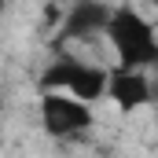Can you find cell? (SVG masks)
<instances>
[{"instance_id": "3", "label": "cell", "mask_w": 158, "mask_h": 158, "mask_svg": "<svg viewBox=\"0 0 158 158\" xmlns=\"http://www.w3.org/2000/svg\"><path fill=\"white\" fill-rule=\"evenodd\" d=\"M92 125V103H81L66 92H40V129L52 140H77Z\"/></svg>"}, {"instance_id": "6", "label": "cell", "mask_w": 158, "mask_h": 158, "mask_svg": "<svg viewBox=\"0 0 158 158\" xmlns=\"http://www.w3.org/2000/svg\"><path fill=\"white\" fill-rule=\"evenodd\" d=\"M0 110H4V96H0Z\"/></svg>"}, {"instance_id": "7", "label": "cell", "mask_w": 158, "mask_h": 158, "mask_svg": "<svg viewBox=\"0 0 158 158\" xmlns=\"http://www.w3.org/2000/svg\"><path fill=\"white\" fill-rule=\"evenodd\" d=\"M151 4H155V7H158V0H151Z\"/></svg>"}, {"instance_id": "1", "label": "cell", "mask_w": 158, "mask_h": 158, "mask_svg": "<svg viewBox=\"0 0 158 158\" xmlns=\"http://www.w3.org/2000/svg\"><path fill=\"white\" fill-rule=\"evenodd\" d=\"M103 37L114 48L118 66H129V70H151V66H158V30L132 4L110 7Z\"/></svg>"}, {"instance_id": "4", "label": "cell", "mask_w": 158, "mask_h": 158, "mask_svg": "<svg viewBox=\"0 0 158 158\" xmlns=\"http://www.w3.org/2000/svg\"><path fill=\"white\" fill-rule=\"evenodd\" d=\"M155 85L147 77V70H129V66H114L107 77V99L118 107L121 114H136L143 107L155 103Z\"/></svg>"}, {"instance_id": "5", "label": "cell", "mask_w": 158, "mask_h": 158, "mask_svg": "<svg viewBox=\"0 0 158 158\" xmlns=\"http://www.w3.org/2000/svg\"><path fill=\"white\" fill-rule=\"evenodd\" d=\"M107 19H110V4L103 0H77L66 19H63V30H59V40H88V37H99L107 30Z\"/></svg>"}, {"instance_id": "2", "label": "cell", "mask_w": 158, "mask_h": 158, "mask_svg": "<svg viewBox=\"0 0 158 158\" xmlns=\"http://www.w3.org/2000/svg\"><path fill=\"white\" fill-rule=\"evenodd\" d=\"M107 77H110V70L99 63H88L77 55H55L37 77V85L40 92H66L81 103L96 107L99 99H107Z\"/></svg>"}]
</instances>
